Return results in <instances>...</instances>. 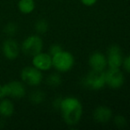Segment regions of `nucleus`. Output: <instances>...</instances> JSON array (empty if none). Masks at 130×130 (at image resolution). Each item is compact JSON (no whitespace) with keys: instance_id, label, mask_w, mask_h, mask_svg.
I'll return each mask as SVG.
<instances>
[{"instance_id":"obj_1","label":"nucleus","mask_w":130,"mask_h":130,"mask_svg":"<svg viewBox=\"0 0 130 130\" xmlns=\"http://www.w3.org/2000/svg\"><path fill=\"white\" fill-rule=\"evenodd\" d=\"M59 109L63 120L67 125L74 126L80 122L82 116V105L75 97H66L61 100Z\"/></svg>"},{"instance_id":"obj_2","label":"nucleus","mask_w":130,"mask_h":130,"mask_svg":"<svg viewBox=\"0 0 130 130\" xmlns=\"http://www.w3.org/2000/svg\"><path fill=\"white\" fill-rule=\"evenodd\" d=\"M74 65V57L68 51L61 52L52 56V67L58 72H67Z\"/></svg>"},{"instance_id":"obj_3","label":"nucleus","mask_w":130,"mask_h":130,"mask_svg":"<svg viewBox=\"0 0 130 130\" xmlns=\"http://www.w3.org/2000/svg\"><path fill=\"white\" fill-rule=\"evenodd\" d=\"M43 48V40L38 35H31L24 39L21 45V50L27 56H34L42 52Z\"/></svg>"},{"instance_id":"obj_4","label":"nucleus","mask_w":130,"mask_h":130,"mask_svg":"<svg viewBox=\"0 0 130 130\" xmlns=\"http://www.w3.org/2000/svg\"><path fill=\"white\" fill-rule=\"evenodd\" d=\"M21 81L30 87H37L43 82V71L39 70L34 66H26L21 71Z\"/></svg>"},{"instance_id":"obj_5","label":"nucleus","mask_w":130,"mask_h":130,"mask_svg":"<svg viewBox=\"0 0 130 130\" xmlns=\"http://www.w3.org/2000/svg\"><path fill=\"white\" fill-rule=\"evenodd\" d=\"M82 84L85 87L92 90H99L105 86L104 70H92L83 78Z\"/></svg>"},{"instance_id":"obj_6","label":"nucleus","mask_w":130,"mask_h":130,"mask_svg":"<svg viewBox=\"0 0 130 130\" xmlns=\"http://www.w3.org/2000/svg\"><path fill=\"white\" fill-rule=\"evenodd\" d=\"M5 97H12L14 99H21L26 96V87L22 81L12 80L4 85Z\"/></svg>"},{"instance_id":"obj_7","label":"nucleus","mask_w":130,"mask_h":130,"mask_svg":"<svg viewBox=\"0 0 130 130\" xmlns=\"http://www.w3.org/2000/svg\"><path fill=\"white\" fill-rule=\"evenodd\" d=\"M105 85L112 89H119L124 85L125 77L120 69H109L104 72Z\"/></svg>"},{"instance_id":"obj_8","label":"nucleus","mask_w":130,"mask_h":130,"mask_svg":"<svg viewBox=\"0 0 130 130\" xmlns=\"http://www.w3.org/2000/svg\"><path fill=\"white\" fill-rule=\"evenodd\" d=\"M106 59L109 69H120L123 63V56L120 47L117 45H111L108 48Z\"/></svg>"},{"instance_id":"obj_9","label":"nucleus","mask_w":130,"mask_h":130,"mask_svg":"<svg viewBox=\"0 0 130 130\" xmlns=\"http://www.w3.org/2000/svg\"><path fill=\"white\" fill-rule=\"evenodd\" d=\"M2 52L6 59L12 61L18 58L21 52V45L16 40L9 38L4 41L2 45Z\"/></svg>"},{"instance_id":"obj_10","label":"nucleus","mask_w":130,"mask_h":130,"mask_svg":"<svg viewBox=\"0 0 130 130\" xmlns=\"http://www.w3.org/2000/svg\"><path fill=\"white\" fill-rule=\"evenodd\" d=\"M32 65L41 71H47L52 68V56L43 51L33 56Z\"/></svg>"},{"instance_id":"obj_11","label":"nucleus","mask_w":130,"mask_h":130,"mask_svg":"<svg viewBox=\"0 0 130 130\" xmlns=\"http://www.w3.org/2000/svg\"><path fill=\"white\" fill-rule=\"evenodd\" d=\"M89 64L94 70H104L107 66L106 56L101 52H94L89 57Z\"/></svg>"},{"instance_id":"obj_12","label":"nucleus","mask_w":130,"mask_h":130,"mask_svg":"<svg viewBox=\"0 0 130 130\" xmlns=\"http://www.w3.org/2000/svg\"><path fill=\"white\" fill-rule=\"evenodd\" d=\"M112 117V111L109 107L104 105L98 106L93 112V118L95 121L98 123H107Z\"/></svg>"},{"instance_id":"obj_13","label":"nucleus","mask_w":130,"mask_h":130,"mask_svg":"<svg viewBox=\"0 0 130 130\" xmlns=\"http://www.w3.org/2000/svg\"><path fill=\"white\" fill-rule=\"evenodd\" d=\"M15 111V105L9 98L5 97L0 100V116L3 118H10Z\"/></svg>"},{"instance_id":"obj_14","label":"nucleus","mask_w":130,"mask_h":130,"mask_svg":"<svg viewBox=\"0 0 130 130\" xmlns=\"http://www.w3.org/2000/svg\"><path fill=\"white\" fill-rule=\"evenodd\" d=\"M18 9L23 14H31L36 9V1L35 0H19Z\"/></svg>"},{"instance_id":"obj_15","label":"nucleus","mask_w":130,"mask_h":130,"mask_svg":"<svg viewBox=\"0 0 130 130\" xmlns=\"http://www.w3.org/2000/svg\"><path fill=\"white\" fill-rule=\"evenodd\" d=\"M44 100V93L40 90H35L30 94V101L35 104H39Z\"/></svg>"},{"instance_id":"obj_16","label":"nucleus","mask_w":130,"mask_h":130,"mask_svg":"<svg viewBox=\"0 0 130 130\" xmlns=\"http://www.w3.org/2000/svg\"><path fill=\"white\" fill-rule=\"evenodd\" d=\"M61 77L58 73H53V74L49 75V77L47 78V83L49 86L53 87H56L58 86H59L61 84Z\"/></svg>"},{"instance_id":"obj_17","label":"nucleus","mask_w":130,"mask_h":130,"mask_svg":"<svg viewBox=\"0 0 130 130\" xmlns=\"http://www.w3.org/2000/svg\"><path fill=\"white\" fill-rule=\"evenodd\" d=\"M35 29L38 33H41V34H43L48 30L49 29V24L45 20H39L36 22L35 24Z\"/></svg>"},{"instance_id":"obj_18","label":"nucleus","mask_w":130,"mask_h":130,"mask_svg":"<svg viewBox=\"0 0 130 130\" xmlns=\"http://www.w3.org/2000/svg\"><path fill=\"white\" fill-rule=\"evenodd\" d=\"M17 30H18V29H17L16 24H14V23H12V22H10L5 27V30H4V31H5V33L7 35V36L12 37L13 35L16 34Z\"/></svg>"},{"instance_id":"obj_19","label":"nucleus","mask_w":130,"mask_h":130,"mask_svg":"<svg viewBox=\"0 0 130 130\" xmlns=\"http://www.w3.org/2000/svg\"><path fill=\"white\" fill-rule=\"evenodd\" d=\"M114 124L118 127H124L127 125V120L122 115H117L114 118Z\"/></svg>"},{"instance_id":"obj_20","label":"nucleus","mask_w":130,"mask_h":130,"mask_svg":"<svg viewBox=\"0 0 130 130\" xmlns=\"http://www.w3.org/2000/svg\"><path fill=\"white\" fill-rule=\"evenodd\" d=\"M62 50H63V48L61 47V45H58V44H54V45H52V46L50 47V49H49V54L52 56H53L58 54V53L61 52Z\"/></svg>"},{"instance_id":"obj_21","label":"nucleus","mask_w":130,"mask_h":130,"mask_svg":"<svg viewBox=\"0 0 130 130\" xmlns=\"http://www.w3.org/2000/svg\"><path fill=\"white\" fill-rule=\"evenodd\" d=\"M122 66L124 67L125 70L130 74V55H127V56H126L125 58H123Z\"/></svg>"},{"instance_id":"obj_22","label":"nucleus","mask_w":130,"mask_h":130,"mask_svg":"<svg viewBox=\"0 0 130 130\" xmlns=\"http://www.w3.org/2000/svg\"><path fill=\"white\" fill-rule=\"evenodd\" d=\"M96 1L98 0H80V2L86 6H92L96 3Z\"/></svg>"},{"instance_id":"obj_23","label":"nucleus","mask_w":130,"mask_h":130,"mask_svg":"<svg viewBox=\"0 0 130 130\" xmlns=\"http://www.w3.org/2000/svg\"><path fill=\"white\" fill-rule=\"evenodd\" d=\"M5 97V90H4V85H0V100Z\"/></svg>"}]
</instances>
